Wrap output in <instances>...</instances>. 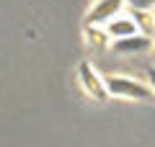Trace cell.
<instances>
[{"instance_id": "cell-5", "label": "cell", "mask_w": 155, "mask_h": 147, "mask_svg": "<svg viewBox=\"0 0 155 147\" xmlns=\"http://www.w3.org/2000/svg\"><path fill=\"white\" fill-rule=\"evenodd\" d=\"M106 34H109L111 41H116V39H124V36H132V34H140V23L134 21V18H111L109 23H106Z\"/></svg>"}, {"instance_id": "cell-3", "label": "cell", "mask_w": 155, "mask_h": 147, "mask_svg": "<svg viewBox=\"0 0 155 147\" xmlns=\"http://www.w3.org/2000/svg\"><path fill=\"white\" fill-rule=\"evenodd\" d=\"M124 0H96V5L91 8V13L85 16V23L93 26H106L111 18H116V13L122 11Z\"/></svg>"}, {"instance_id": "cell-4", "label": "cell", "mask_w": 155, "mask_h": 147, "mask_svg": "<svg viewBox=\"0 0 155 147\" xmlns=\"http://www.w3.org/2000/svg\"><path fill=\"white\" fill-rule=\"evenodd\" d=\"M147 49H150V36H145V34H132V36L114 41V52H119V54H142Z\"/></svg>"}, {"instance_id": "cell-6", "label": "cell", "mask_w": 155, "mask_h": 147, "mask_svg": "<svg viewBox=\"0 0 155 147\" xmlns=\"http://www.w3.org/2000/svg\"><path fill=\"white\" fill-rule=\"evenodd\" d=\"M124 5H129L132 11H153L155 8V0H124Z\"/></svg>"}, {"instance_id": "cell-2", "label": "cell", "mask_w": 155, "mask_h": 147, "mask_svg": "<svg viewBox=\"0 0 155 147\" xmlns=\"http://www.w3.org/2000/svg\"><path fill=\"white\" fill-rule=\"evenodd\" d=\"M78 77H80V85H83V90L88 93L91 98H96V101H104L106 96H111L109 88H106V83L93 72V67H91L88 62H80V65H78Z\"/></svg>"}, {"instance_id": "cell-1", "label": "cell", "mask_w": 155, "mask_h": 147, "mask_svg": "<svg viewBox=\"0 0 155 147\" xmlns=\"http://www.w3.org/2000/svg\"><path fill=\"white\" fill-rule=\"evenodd\" d=\"M106 88H109L111 96H119V98H134V101H147L153 98V88L142 85V83L132 80V77H106Z\"/></svg>"}, {"instance_id": "cell-7", "label": "cell", "mask_w": 155, "mask_h": 147, "mask_svg": "<svg viewBox=\"0 0 155 147\" xmlns=\"http://www.w3.org/2000/svg\"><path fill=\"white\" fill-rule=\"evenodd\" d=\"M147 80H150V88L155 93V67H147Z\"/></svg>"}]
</instances>
